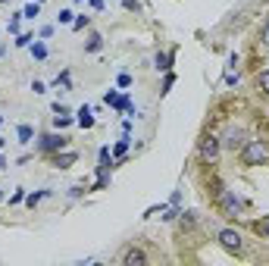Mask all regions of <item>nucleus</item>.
I'll use <instances>...</instances> for the list:
<instances>
[{
  "label": "nucleus",
  "mask_w": 269,
  "mask_h": 266,
  "mask_svg": "<svg viewBox=\"0 0 269 266\" xmlns=\"http://www.w3.org/2000/svg\"><path fill=\"white\" fill-rule=\"evenodd\" d=\"M169 63H172V54H157V57H154L157 72H169Z\"/></svg>",
  "instance_id": "obj_8"
},
{
  "label": "nucleus",
  "mask_w": 269,
  "mask_h": 266,
  "mask_svg": "<svg viewBox=\"0 0 269 266\" xmlns=\"http://www.w3.org/2000/svg\"><path fill=\"white\" fill-rule=\"evenodd\" d=\"M100 166L110 169V148H100Z\"/></svg>",
  "instance_id": "obj_13"
},
{
  "label": "nucleus",
  "mask_w": 269,
  "mask_h": 266,
  "mask_svg": "<svg viewBox=\"0 0 269 266\" xmlns=\"http://www.w3.org/2000/svg\"><path fill=\"white\" fill-rule=\"evenodd\" d=\"M19 141H22V144L31 141V125H19Z\"/></svg>",
  "instance_id": "obj_12"
},
{
  "label": "nucleus",
  "mask_w": 269,
  "mask_h": 266,
  "mask_svg": "<svg viewBox=\"0 0 269 266\" xmlns=\"http://www.w3.org/2000/svg\"><path fill=\"white\" fill-rule=\"evenodd\" d=\"M125 10H132V13H138V10H141V3H138V0H125Z\"/></svg>",
  "instance_id": "obj_17"
},
{
  "label": "nucleus",
  "mask_w": 269,
  "mask_h": 266,
  "mask_svg": "<svg viewBox=\"0 0 269 266\" xmlns=\"http://www.w3.org/2000/svg\"><path fill=\"white\" fill-rule=\"evenodd\" d=\"M22 16H28V19H35V16H38V3H35V6H28V10H25Z\"/></svg>",
  "instance_id": "obj_19"
},
{
  "label": "nucleus",
  "mask_w": 269,
  "mask_h": 266,
  "mask_svg": "<svg viewBox=\"0 0 269 266\" xmlns=\"http://www.w3.org/2000/svg\"><path fill=\"white\" fill-rule=\"evenodd\" d=\"M172 85H175V75H166V82H163V91H169Z\"/></svg>",
  "instance_id": "obj_20"
},
{
  "label": "nucleus",
  "mask_w": 269,
  "mask_h": 266,
  "mask_svg": "<svg viewBox=\"0 0 269 266\" xmlns=\"http://www.w3.org/2000/svg\"><path fill=\"white\" fill-rule=\"evenodd\" d=\"M63 148H66L63 135H44V138L38 141V150H44V153H56V150H63Z\"/></svg>",
  "instance_id": "obj_4"
},
{
  "label": "nucleus",
  "mask_w": 269,
  "mask_h": 266,
  "mask_svg": "<svg viewBox=\"0 0 269 266\" xmlns=\"http://www.w3.org/2000/svg\"><path fill=\"white\" fill-rule=\"evenodd\" d=\"M79 125H81V128H91V125H94V119H91V110H88V107L79 110Z\"/></svg>",
  "instance_id": "obj_9"
},
{
  "label": "nucleus",
  "mask_w": 269,
  "mask_h": 266,
  "mask_svg": "<svg viewBox=\"0 0 269 266\" xmlns=\"http://www.w3.org/2000/svg\"><path fill=\"white\" fill-rule=\"evenodd\" d=\"M125 150H129V138H122L119 144H116V157H122V153H125Z\"/></svg>",
  "instance_id": "obj_16"
},
{
  "label": "nucleus",
  "mask_w": 269,
  "mask_h": 266,
  "mask_svg": "<svg viewBox=\"0 0 269 266\" xmlns=\"http://www.w3.org/2000/svg\"><path fill=\"white\" fill-rule=\"evenodd\" d=\"M100 47H104V38H100V35H91L88 44H85V50H91V54H97Z\"/></svg>",
  "instance_id": "obj_10"
},
{
  "label": "nucleus",
  "mask_w": 269,
  "mask_h": 266,
  "mask_svg": "<svg viewBox=\"0 0 269 266\" xmlns=\"http://www.w3.org/2000/svg\"><path fill=\"white\" fill-rule=\"evenodd\" d=\"M263 44L269 47V25H266V29H263Z\"/></svg>",
  "instance_id": "obj_23"
},
{
  "label": "nucleus",
  "mask_w": 269,
  "mask_h": 266,
  "mask_svg": "<svg viewBox=\"0 0 269 266\" xmlns=\"http://www.w3.org/2000/svg\"><path fill=\"white\" fill-rule=\"evenodd\" d=\"M41 197H47V191H35V194H28V197H25V201H28V207H35Z\"/></svg>",
  "instance_id": "obj_14"
},
{
  "label": "nucleus",
  "mask_w": 269,
  "mask_h": 266,
  "mask_svg": "<svg viewBox=\"0 0 269 266\" xmlns=\"http://www.w3.org/2000/svg\"><path fill=\"white\" fill-rule=\"evenodd\" d=\"M75 160H79V153H75V150H56V157H54V166L66 169V166H72Z\"/></svg>",
  "instance_id": "obj_6"
},
{
  "label": "nucleus",
  "mask_w": 269,
  "mask_h": 266,
  "mask_svg": "<svg viewBox=\"0 0 269 266\" xmlns=\"http://www.w3.org/2000/svg\"><path fill=\"white\" fill-rule=\"evenodd\" d=\"M216 157H219V138H216V135H207V138L200 141V160L216 163Z\"/></svg>",
  "instance_id": "obj_3"
},
{
  "label": "nucleus",
  "mask_w": 269,
  "mask_h": 266,
  "mask_svg": "<svg viewBox=\"0 0 269 266\" xmlns=\"http://www.w3.org/2000/svg\"><path fill=\"white\" fill-rule=\"evenodd\" d=\"M257 85H260V91H263V94H269V69H263L257 75Z\"/></svg>",
  "instance_id": "obj_11"
},
{
  "label": "nucleus",
  "mask_w": 269,
  "mask_h": 266,
  "mask_svg": "<svg viewBox=\"0 0 269 266\" xmlns=\"http://www.w3.org/2000/svg\"><path fill=\"white\" fill-rule=\"evenodd\" d=\"M0 144H3V141H0Z\"/></svg>",
  "instance_id": "obj_24"
},
{
  "label": "nucleus",
  "mask_w": 269,
  "mask_h": 266,
  "mask_svg": "<svg viewBox=\"0 0 269 266\" xmlns=\"http://www.w3.org/2000/svg\"><path fill=\"white\" fill-rule=\"evenodd\" d=\"M219 197H222V207L232 213V216H238V210H241V201L238 197H232V194H225V191H219Z\"/></svg>",
  "instance_id": "obj_7"
},
{
  "label": "nucleus",
  "mask_w": 269,
  "mask_h": 266,
  "mask_svg": "<svg viewBox=\"0 0 269 266\" xmlns=\"http://www.w3.org/2000/svg\"><path fill=\"white\" fill-rule=\"evenodd\" d=\"M119 85H122V88H129V85H132V75L122 72V75H119Z\"/></svg>",
  "instance_id": "obj_21"
},
{
  "label": "nucleus",
  "mask_w": 269,
  "mask_h": 266,
  "mask_svg": "<svg viewBox=\"0 0 269 266\" xmlns=\"http://www.w3.org/2000/svg\"><path fill=\"white\" fill-rule=\"evenodd\" d=\"M269 150L263 141H247L244 150H241V160H244V166H260V163H266Z\"/></svg>",
  "instance_id": "obj_1"
},
{
  "label": "nucleus",
  "mask_w": 269,
  "mask_h": 266,
  "mask_svg": "<svg viewBox=\"0 0 269 266\" xmlns=\"http://www.w3.org/2000/svg\"><path fill=\"white\" fill-rule=\"evenodd\" d=\"M122 263H125V266H144V263H147V254L138 251V247H132V251H125Z\"/></svg>",
  "instance_id": "obj_5"
},
{
  "label": "nucleus",
  "mask_w": 269,
  "mask_h": 266,
  "mask_svg": "<svg viewBox=\"0 0 269 266\" xmlns=\"http://www.w3.org/2000/svg\"><path fill=\"white\" fill-rule=\"evenodd\" d=\"M85 25H88V16H79V19L72 22V29H85Z\"/></svg>",
  "instance_id": "obj_18"
},
{
  "label": "nucleus",
  "mask_w": 269,
  "mask_h": 266,
  "mask_svg": "<svg viewBox=\"0 0 269 266\" xmlns=\"http://www.w3.org/2000/svg\"><path fill=\"white\" fill-rule=\"evenodd\" d=\"M31 54H35V59H44L47 57V47L44 44H35V47H31Z\"/></svg>",
  "instance_id": "obj_15"
},
{
  "label": "nucleus",
  "mask_w": 269,
  "mask_h": 266,
  "mask_svg": "<svg viewBox=\"0 0 269 266\" xmlns=\"http://www.w3.org/2000/svg\"><path fill=\"white\" fill-rule=\"evenodd\" d=\"M219 244H222L229 254H241V251H244V244H241V235H238L235 229H222V232H219Z\"/></svg>",
  "instance_id": "obj_2"
},
{
  "label": "nucleus",
  "mask_w": 269,
  "mask_h": 266,
  "mask_svg": "<svg viewBox=\"0 0 269 266\" xmlns=\"http://www.w3.org/2000/svg\"><path fill=\"white\" fill-rule=\"evenodd\" d=\"M260 232H263V235H266V238H269V216H266V219H263V222H260Z\"/></svg>",
  "instance_id": "obj_22"
}]
</instances>
